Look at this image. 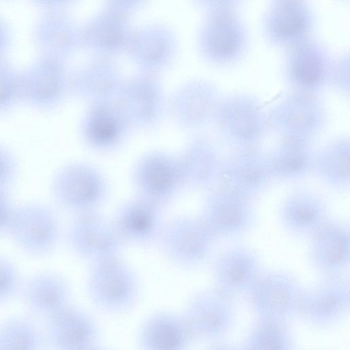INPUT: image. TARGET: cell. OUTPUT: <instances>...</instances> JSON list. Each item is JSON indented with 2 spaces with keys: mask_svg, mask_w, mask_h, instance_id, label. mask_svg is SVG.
<instances>
[{
  "mask_svg": "<svg viewBox=\"0 0 350 350\" xmlns=\"http://www.w3.org/2000/svg\"><path fill=\"white\" fill-rule=\"evenodd\" d=\"M239 1L212 2L200 32V46L207 60L221 68L234 66L246 55L250 33L240 14Z\"/></svg>",
  "mask_w": 350,
  "mask_h": 350,
  "instance_id": "obj_1",
  "label": "cell"
},
{
  "mask_svg": "<svg viewBox=\"0 0 350 350\" xmlns=\"http://www.w3.org/2000/svg\"><path fill=\"white\" fill-rule=\"evenodd\" d=\"M214 121L224 140L239 150L255 149L270 128L262 101L246 92L222 95Z\"/></svg>",
  "mask_w": 350,
  "mask_h": 350,
  "instance_id": "obj_2",
  "label": "cell"
},
{
  "mask_svg": "<svg viewBox=\"0 0 350 350\" xmlns=\"http://www.w3.org/2000/svg\"><path fill=\"white\" fill-rule=\"evenodd\" d=\"M50 190L59 206L75 215L98 210L107 200L109 188L100 170L86 163L72 162L54 173Z\"/></svg>",
  "mask_w": 350,
  "mask_h": 350,
  "instance_id": "obj_3",
  "label": "cell"
},
{
  "mask_svg": "<svg viewBox=\"0 0 350 350\" xmlns=\"http://www.w3.org/2000/svg\"><path fill=\"white\" fill-rule=\"evenodd\" d=\"M269 127L282 139L306 142L321 133L328 122V111L318 94L291 90L267 111Z\"/></svg>",
  "mask_w": 350,
  "mask_h": 350,
  "instance_id": "obj_4",
  "label": "cell"
},
{
  "mask_svg": "<svg viewBox=\"0 0 350 350\" xmlns=\"http://www.w3.org/2000/svg\"><path fill=\"white\" fill-rule=\"evenodd\" d=\"M7 233L23 253L43 258L57 247L60 225L51 207L40 202H25L15 206Z\"/></svg>",
  "mask_w": 350,
  "mask_h": 350,
  "instance_id": "obj_5",
  "label": "cell"
},
{
  "mask_svg": "<svg viewBox=\"0 0 350 350\" xmlns=\"http://www.w3.org/2000/svg\"><path fill=\"white\" fill-rule=\"evenodd\" d=\"M215 241L199 216L183 215L165 222L158 242L167 260L189 269L207 260Z\"/></svg>",
  "mask_w": 350,
  "mask_h": 350,
  "instance_id": "obj_6",
  "label": "cell"
},
{
  "mask_svg": "<svg viewBox=\"0 0 350 350\" xmlns=\"http://www.w3.org/2000/svg\"><path fill=\"white\" fill-rule=\"evenodd\" d=\"M334 59L313 36L286 49L283 75L291 90L318 94L330 85Z\"/></svg>",
  "mask_w": 350,
  "mask_h": 350,
  "instance_id": "obj_7",
  "label": "cell"
},
{
  "mask_svg": "<svg viewBox=\"0 0 350 350\" xmlns=\"http://www.w3.org/2000/svg\"><path fill=\"white\" fill-rule=\"evenodd\" d=\"M68 241L74 254L90 265L120 256L124 244L112 219L98 210L75 214L68 228Z\"/></svg>",
  "mask_w": 350,
  "mask_h": 350,
  "instance_id": "obj_8",
  "label": "cell"
},
{
  "mask_svg": "<svg viewBox=\"0 0 350 350\" xmlns=\"http://www.w3.org/2000/svg\"><path fill=\"white\" fill-rule=\"evenodd\" d=\"M303 291L294 276L274 271L262 273L247 295L258 320L288 323L298 316Z\"/></svg>",
  "mask_w": 350,
  "mask_h": 350,
  "instance_id": "obj_9",
  "label": "cell"
},
{
  "mask_svg": "<svg viewBox=\"0 0 350 350\" xmlns=\"http://www.w3.org/2000/svg\"><path fill=\"white\" fill-rule=\"evenodd\" d=\"M316 24V12L307 1L274 0L264 10L261 29L269 44L286 49L312 37Z\"/></svg>",
  "mask_w": 350,
  "mask_h": 350,
  "instance_id": "obj_10",
  "label": "cell"
},
{
  "mask_svg": "<svg viewBox=\"0 0 350 350\" xmlns=\"http://www.w3.org/2000/svg\"><path fill=\"white\" fill-rule=\"evenodd\" d=\"M67 86L62 59L37 54L20 69L21 104L40 111L55 108L61 101Z\"/></svg>",
  "mask_w": 350,
  "mask_h": 350,
  "instance_id": "obj_11",
  "label": "cell"
},
{
  "mask_svg": "<svg viewBox=\"0 0 350 350\" xmlns=\"http://www.w3.org/2000/svg\"><path fill=\"white\" fill-rule=\"evenodd\" d=\"M131 182L136 196L163 208L185 189L178 158L159 152L138 160L131 172Z\"/></svg>",
  "mask_w": 350,
  "mask_h": 350,
  "instance_id": "obj_12",
  "label": "cell"
},
{
  "mask_svg": "<svg viewBox=\"0 0 350 350\" xmlns=\"http://www.w3.org/2000/svg\"><path fill=\"white\" fill-rule=\"evenodd\" d=\"M213 189L204 198L199 217L215 240L249 232L256 221L251 200L217 187Z\"/></svg>",
  "mask_w": 350,
  "mask_h": 350,
  "instance_id": "obj_13",
  "label": "cell"
},
{
  "mask_svg": "<svg viewBox=\"0 0 350 350\" xmlns=\"http://www.w3.org/2000/svg\"><path fill=\"white\" fill-rule=\"evenodd\" d=\"M88 286L92 299L111 310L129 307L138 290L136 275L121 256L91 264Z\"/></svg>",
  "mask_w": 350,
  "mask_h": 350,
  "instance_id": "obj_14",
  "label": "cell"
},
{
  "mask_svg": "<svg viewBox=\"0 0 350 350\" xmlns=\"http://www.w3.org/2000/svg\"><path fill=\"white\" fill-rule=\"evenodd\" d=\"M273 179L267 154L256 148L243 150L222 159L215 187L252 200L262 193Z\"/></svg>",
  "mask_w": 350,
  "mask_h": 350,
  "instance_id": "obj_15",
  "label": "cell"
},
{
  "mask_svg": "<svg viewBox=\"0 0 350 350\" xmlns=\"http://www.w3.org/2000/svg\"><path fill=\"white\" fill-rule=\"evenodd\" d=\"M350 288L342 277L325 278L317 285L304 290L298 316L311 327L327 329L341 321L349 313Z\"/></svg>",
  "mask_w": 350,
  "mask_h": 350,
  "instance_id": "obj_16",
  "label": "cell"
},
{
  "mask_svg": "<svg viewBox=\"0 0 350 350\" xmlns=\"http://www.w3.org/2000/svg\"><path fill=\"white\" fill-rule=\"evenodd\" d=\"M234 300L215 288L196 294L185 317L194 337L214 340L229 333L236 321Z\"/></svg>",
  "mask_w": 350,
  "mask_h": 350,
  "instance_id": "obj_17",
  "label": "cell"
},
{
  "mask_svg": "<svg viewBox=\"0 0 350 350\" xmlns=\"http://www.w3.org/2000/svg\"><path fill=\"white\" fill-rule=\"evenodd\" d=\"M348 224L328 220L310 238L308 258L312 268L325 278L342 277L350 262Z\"/></svg>",
  "mask_w": 350,
  "mask_h": 350,
  "instance_id": "obj_18",
  "label": "cell"
},
{
  "mask_svg": "<svg viewBox=\"0 0 350 350\" xmlns=\"http://www.w3.org/2000/svg\"><path fill=\"white\" fill-rule=\"evenodd\" d=\"M163 208L136 195L123 202L112 220L124 243L147 246L158 242L165 224Z\"/></svg>",
  "mask_w": 350,
  "mask_h": 350,
  "instance_id": "obj_19",
  "label": "cell"
},
{
  "mask_svg": "<svg viewBox=\"0 0 350 350\" xmlns=\"http://www.w3.org/2000/svg\"><path fill=\"white\" fill-rule=\"evenodd\" d=\"M261 273L260 260L253 250L243 246L232 247L215 260L214 288L235 299L248 295Z\"/></svg>",
  "mask_w": 350,
  "mask_h": 350,
  "instance_id": "obj_20",
  "label": "cell"
},
{
  "mask_svg": "<svg viewBox=\"0 0 350 350\" xmlns=\"http://www.w3.org/2000/svg\"><path fill=\"white\" fill-rule=\"evenodd\" d=\"M327 214V205L324 199L304 189L286 194L278 211L284 230L297 238H310L328 221Z\"/></svg>",
  "mask_w": 350,
  "mask_h": 350,
  "instance_id": "obj_21",
  "label": "cell"
},
{
  "mask_svg": "<svg viewBox=\"0 0 350 350\" xmlns=\"http://www.w3.org/2000/svg\"><path fill=\"white\" fill-rule=\"evenodd\" d=\"M40 7V14L31 32L33 45L37 54L63 60L72 46V26L56 6L41 1Z\"/></svg>",
  "mask_w": 350,
  "mask_h": 350,
  "instance_id": "obj_22",
  "label": "cell"
},
{
  "mask_svg": "<svg viewBox=\"0 0 350 350\" xmlns=\"http://www.w3.org/2000/svg\"><path fill=\"white\" fill-rule=\"evenodd\" d=\"M95 334L90 320L69 306L49 317L48 340L53 350H83L91 347Z\"/></svg>",
  "mask_w": 350,
  "mask_h": 350,
  "instance_id": "obj_23",
  "label": "cell"
},
{
  "mask_svg": "<svg viewBox=\"0 0 350 350\" xmlns=\"http://www.w3.org/2000/svg\"><path fill=\"white\" fill-rule=\"evenodd\" d=\"M178 161L185 188L204 189L216 185L222 159L211 142H195Z\"/></svg>",
  "mask_w": 350,
  "mask_h": 350,
  "instance_id": "obj_24",
  "label": "cell"
},
{
  "mask_svg": "<svg viewBox=\"0 0 350 350\" xmlns=\"http://www.w3.org/2000/svg\"><path fill=\"white\" fill-rule=\"evenodd\" d=\"M23 296L33 312L49 318L68 306L70 291L59 274L44 271L28 278L24 284Z\"/></svg>",
  "mask_w": 350,
  "mask_h": 350,
  "instance_id": "obj_25",
  "label": "cell"
},
{
  "mask_svg": "<svg viewBox=\"0 0 350 350\" xmlns=\"http://www.w3.org/2000/svg\"><path fill=\"white\" fill-rule=\"evenodd\" d=\"M316 151L310 142L282 139L267 154L273 178L297 180L314 173Z\"/></svg>",
  "mask_w": 350,
  "mask_h": 350,
  "instance_id": "obj_26",
  "label": "cell"
},
{
  "mask_svg": "<svg viewBox=\"0 0 350 350\" xmlns=\"http://www.w3.org/2000/svg\"><path fill=\"white\" fill-rule=\"evenodd\" d=\"M314 173L332 189L349 190L350 141L348 136L337 137L316 151Z\"/></svg>",
  "mask_w": 350,
  "mask_h": 350,
  "instance_id": "obj_27",
  "label": "cell"
},
{
  "mask_svg": "<svg viewBox=\"0 0 350 350\" xmlns=\"http://www.w3.org/2000/svg\"><path fill=\"white\" fill-rule=\"evenodd\" d=\"M194 338L185 317L161 314L146 322L141 340L145 350H184Z\"/></svg>",
  "mask_w": 350,
  "mask_h": 350,
  "instance_id": "obj_28",
  "label": "cell"
},
{
  "mask_svg": "<svg viewBox=\"0 0 350 350\" xmlns=\"http://www.w3.org/2000/svg\"><path fill=\"white\" fill-rule=\"evenodd\" d=\"M242 350H295L287 323L258 320L245 340Z\"/></svg>",
  "mask_w": 350,
  "mask_h": 350,
  "instance_id": "obj_29",
  "label": "cell"
},
{
  "mask_svg": "<svg viewBox=\"0 0 350 350\" xmlns=\"http://www.w3.org/2000/svg\"><path fill=\"white\" fill-rule=\"evenodd\" d=\"M40 338L31 321L12 317L0 325V350H40Z\"/></svg>",
  "mask_w": 350,
  "mask_h": 350,
  "instance_id": "obj_30",
  "label": "cell"
},
{
  "mask_svg": "<svg viewBox=\"0 0 350 350\" xmlns=\"http://www.w3.org/2000/svg\"><path fill=\"white\" fill-rule=\"evenodd\" d=\"M19 104L20 69L8 56L0 58V117L10 114Z\"/></svg>",
  "mask_w": 350,
  "mask_h": 350,
  "instance_id": "obj_31",
  "label": "cell"
},
{
  "mask_svg": "<svg viewBox=\"0 0 350 350\" xmlns=\"http://www.w3.org/2000/svg\"><path fill=\"white\" fill-rule=\"evenodd\" d=\"M20 277L14 264L0 255V303L12 297L18 289Z\"/></svg>",
  "mask_w": 350,
  "mask_h": 350,
  "instance_id": "obj_32",
  "label": "cell"
},
{
  "mask_svg": "<svg viewBox=\"0 0 350 350\" xmlns=\"http://www.w3.org/2000/svg\"><path fill=\"white\" fill-rule=\"evenodd\" d=\"M18 165L14 153L0 143V189H9L14 182Z\"/></svg>",
  "mask_w": 350,
  "mask_h": 350,
  "instance_id": "obj_33",
  "label": "cell"
},
{
  "mask_svg": "<svg viewBox=\"0 0 350 350\" xmlns=\"http://www.w3.org/2000/svg\"><path fill=\"white\" fill-rule=\"evenodd\" d=\"M330 84L344 94L349 93V55L344 53L334 59Z\"/></svg>",
  "mask_w": 350,
  "mask_h": 350,
  "instance_id": "obj_34",
  "label": "cell"
},
{
  "mask_svg": "<svg viewBox=\"0 0 350 350\" xmlns=\"http://www.w3.org/2000/svg\"><path fill=\"white\" fill-rule=\"evenodd\" d=\"M15 206L9 189H0V234L7 232Z\"/></svg>",
  "mask_w": 350,
  "mask_h": 350,
  "instance_id": "obj_35",
  "label": "cell"
},
{
  "mask_svg": "<svg viewBox=\"0 0 350 350\" xmlns=\"http://www.w3.org/2000/svg\"><path fill=\"white\" fill-rule=\"evenodd\" d=\"M13 42V34L8 22L0 15V58L8 57Z\"/></svg>",
  "mask_w": 350,
  "mask_h": 350,
  "instance_id": "obj_36",
  "label": "cell"
},
{
  "mask_svg": "<svg viewBox=\"0 0 350 350\" xmlns=\"http://www.w3.org/2000/svg\"><path fill=\"white\" fill-rule=\"evenodd\" d=\"M210 350H242L235 346L226 343H220L214 346Z\"/></svg>",
  "mask_w": 350,
  "mask_h": 350,
  "instance_id": "obj_37",
  "label": "cell"
},
{
  "mask_svg": "<svg viewBox=\"0 0 350 350\" xmlns=\"http://www.w3.org/2000/svg\"><path fill=\"white\" fill-rule=\"evenodd\" d=\"M83 350H96V349H92V347H89V348L85 349Z\"/></svg>",
  "mask_w": 350,
  "mask_h": 350,
  "instance_id": "obj_38",
  "label": "cell"
}]
</instances>
